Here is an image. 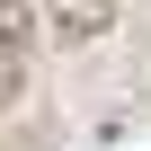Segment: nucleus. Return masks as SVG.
I'll use <instances>...</instances> for the list:
<instances>
[{
    "mask_svg": "<svg viewBox=\"0 0 151 151\" xmlns=\"http://www.w3.org/2000/svg\"><path fill=\"white\" fill-rule=\"evenodd\" d=\"M18 98H27V62H0V116H9Z\"/></svg>",
    "mask_w": 151,
    "mask_h": 151,
    "instance_id": "3",
    "label": "nucleus"
},
{
    "mask_svg": "<svg viewBox=\"0 0 151 151\" xmlns=\"http://www.w3.org/2000/svg\"><path fill=\"white\" fill-rule=\"evenodd\" d=\"M36 27H45V0H0V62H18Z\"/></svg>",
    "mask_w": 151,
    "mask_h": 151,
    "instance_id": "2",
    "label": "nucleus"
},
{
    "mask_svg": "<svg viewBox=\"0 0 151 151\" xmlns=\"http://www.w3.org/2000/svg\"><path fill=\"white\" fill-rule=\"evenodd\" d=\"M116 27V0H45V36L53 45H98Z\"/></svg>",
    "mask_w": 151,
    "mask_h": 151,
    "instance_id": "1",
    "label": "nucleus"
}]
</instances>
